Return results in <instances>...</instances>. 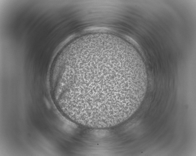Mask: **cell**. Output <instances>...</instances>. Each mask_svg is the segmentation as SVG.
Instances as JSON below:
<instances>
[{"label": "cell", "mask_w": 196, "mask_h": 156, "mask_svg": "<svg viewBox=\"0 0 196 156\" xmlns=\"http://www.w3.org/2000/svg\"><path fill=\"white\" fill-rule=\"evenodd\" d=\"M145 81L127 57L102 50L73 59L61 78L65 102L81 116L94 120L118 119L135 111L143 99Z\"/></svg>", "instance_id": "cell-1"}]
</instances>
